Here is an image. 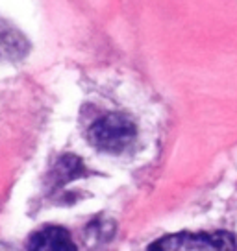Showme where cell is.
Masks as SVG:
<instances>
[{
    "label": "cell",
    "instance_id": "2",
    "mask_svg": "<svg viewBox=\"0 0 237 251\" xmlns=\"http://www.w3.org/2000/svg\"><path fill=\"white\" fill-rule=\"evenodd\" d=\"M147 251H237V244L226 231L176 233L159 238Z\"/></svg>",
    "mask_w": 237,
    "mask_h": 251
},
{
    "label": "cell",
    "instance_id": "3",
    "mask_svg": "<svg viewBox=\"0 0 237 251\" xmlns=\"http://www.w3.org/2000/svg\"><path fill=\"white\" fill-rule=\"evenodd\" d=\"M28 251H78V248L63 227L48 226L33 233L28 242Z\"/></svg>",
    "mask_w": 237,
    "mask_h": 251
},
{
    "label": "cell",
    "instance_id": "1",
    "mask_svg": "<svg viewBox=\"0 0 237 251\" xmlns=\"http://www.w3.org/2000/svg\"><path fill=\"white\" fill-rule=\"evenodd\" d=\"M137 137V127L128 117L120 113H111L98 118L89 129V139L102 151L120 153L134 144Z\"/></svg>",
    "mask_w": 237,
    "mask_h": 251
},
{
    "label": "cell",
    "instance_id": "5",
    "mask_svg": "<svg viewBox=\"0 0 237 251\" xmlns=\"http://www.w3.org/2000/svg\"><path fill=\"white\" fill-rule=\"evenodd\" d=\"M86 166L76 155H63L50 172V188L58 190V188L65 187L67 183L76 179L80 176H84Z\"/></svg>",
    "mask_w": 237,
    "mask_h": 251
},
{
    "label": "cell",
    "instance_id": "4",
    "mask_svg": "<svg viewBox=\"0 0 237 251\" xmlns=\"http://www.w3.org/2000/svg\"><path fill=\"white\" fill-rule=\"evenodd\" d=\"M28 48L23 33L0 19V61H19L28 54Z\"/></svg>",
    "mask_w": 237,
    "mask_h": 251
},
{
    "label": "cell",
    "instance_id": "6",
    "mask_svg": "<svg viewBox=\"0 0 237 251\" xmlns=\"http://www.w3.org/2000/svg\"><path fill=\"white\" fill-rule=\"evenodd\" d=\"M0 251H11V250H9L6 244H0Z\"/></svg>",
    "mask_w": 237,
    "mask_h": 251
}]
</instances>
